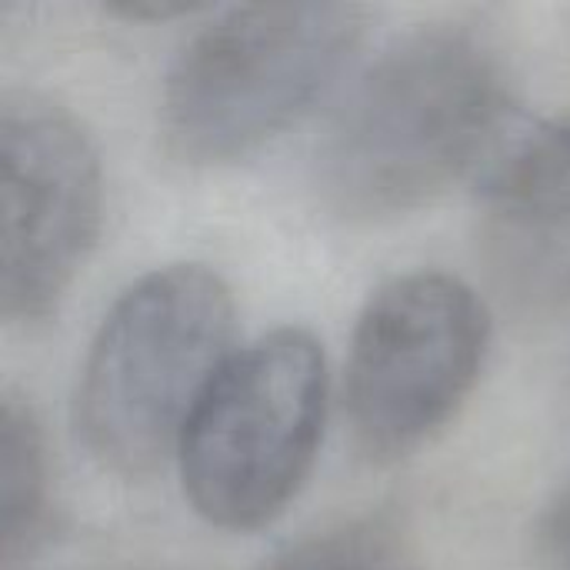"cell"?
<instances>
[{"label":"cell","instance_id":"obj_1","mask_svg":"<svg viewBox=\"0 0 570 570\" xmlns=\"http://www.w3.org/2000/svg\"><path fill=\"white\" fill-rule=\"evenodd\" d=\"M511 110L504 50L441 20L391 40L334 114L314 160L321 200L344 220H391L441 197Z\"/></svg>","mask_w":570,"mask_h":570},{"label":"cell","instance_id":"obj_2","mask_svg":"<svg viewBox=\"0 0 570 570\" xmlns=\"http://www.w3.org/2000/svg\"><path fill=\"white\" fill-rule=\"evenodd\" d=\"M234 297L204 264L137 277L104 314L77 384V434L114 474H150L230 361Z\"/></svg>","mask_w":570,"mask_h":570},{"label":"cell","instance_id":"obj_3","mask_svg":"<svg viewBox=\"0 0 570 570\" xmlns=\"http://www.w3.org/2000/svg\"><path fill=\"white\" fill-rule=\"evenodd\" d=\"M367 17L357 3H247L217 13L167 70L164 147L190 167L264 150L331 90Z\"/></svg>","mask_w":570,"mask_h":570},{"label":"cell","instance_id":"obj_4","mask_svg":"<svg viewBox=\"0 0 570 570\" xmlns=\"http://www.w3.org/2000/svg\"><path fill=\"white\" fill-rule=\"evenodd\" d=\"M327 417V364L314 334L277 327L230 354L180 438L190 508L220 531H261L297 498Z\"/></svg>","mask_w":570,"mask_h":570},{"label":"cell","instance_id":"obj_5","mask_svg":"<svg viewBox=\"0 0 570 570\" xmlns=\"http://www.w3.org/2000/svg\"><path fill=\"white\" fill-rule=\"evenodd\" d=\"M491 347L478 291L444 271H411L364 304L347 357V417L367 461L391 464L441 434L471 397Z\"/></svg>","mask_w":570,"mask_h":570},{"label":"cell","instance_id":"obj_6","mask_svg":"<svg viewBox=\"0 0 570 570\" xmlns=\"http://www.w3.org/2000/svg\"><path fill=\"white\" fill-rule=\"evenodd\" d=\"M0 314L33 327L57 314L104 220V170L87 127L57 100L7 94L0 107Z\"/></svg>","mask_w":570,"mask_h":570},{"label":"cell","instance_id":"obj_7","mask_svg":"<svg viewBox=\"0 0 570 570\" xmlns=\"http://www.w3.org/2000/svg\"><path fill=\"white\" fill-rule=\"evenodd\" d=\"M478 250L524 321L570 314V110L528 130L488 174Z\"/></svg>","mask_w":570,"mask_h":570},{"label":"cell","instance_id":"obj_8","mask_svg":"<svg viewBox=\"0 0 570 570\" xmlns=\"http://www.w3.org/2000/svg\"><path fill=\"white\" fill-rule=\"evenodd\" d=\"M0 504H3V558L37 551L50 534V461L43 431L17 394L3 391L0 401Z\"/></svg>","mask_w":570,"mask_h":570},{"label":"cell","instance_id":"obj_9","mask_svg":"<svg viewBox=\"0 0 570 570\" xmlns=\"http://www.w3.org/2000/svg\"><path fill=\"white\" fill-rule=\"evenodd\" d=\"M264 570H407L371 531H341L301 544Z\"/></svg>","mask_w":570,"mask_h":570},{"label":"cell","instance_id":"obj_10","mask_svg":"<svg viewBox=\"0 0 570 570\" xmlns=\"http://www.w3.org/2000/svg\"><path fill=\"white\" fill-rule=\"evenodd\" d=\"M534 551L541 570H570V478L538 518Z\"/></svg>","mask_w":570,"mask_h":570},{"label":"cell","instance_id":"obj_11","mask_svg":"<svg viewBox=\"0 0 570 570\" xmlns=\"http://www.w3.org/2000/svg\"><path fill=\"white\" fill-rule=\"evenodd\" d=\"M104 10L127 20H170V17L194 13L190 3H167V0H120V3H107Z\"/></svg>","mask_w":570,"mask_h":570}]
</instances>
